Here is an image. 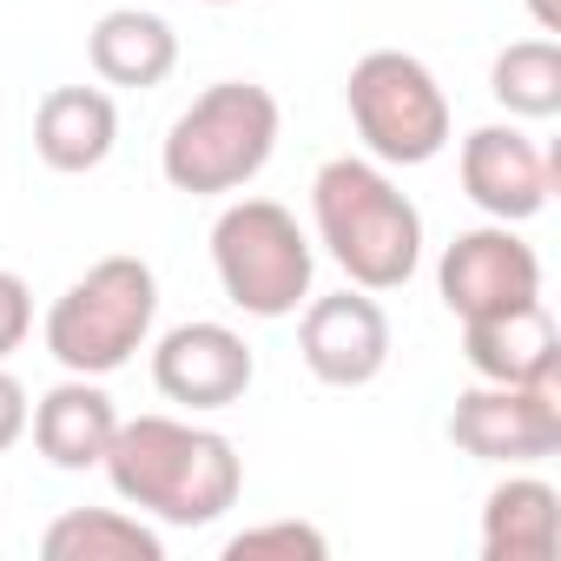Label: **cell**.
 <instances>
[{
    "mask_svg": "<svg viewBox=\"0 0 561 561\" xmlns=\"http://www.w3.org/2000/svg\"><path fill=\"white\" fill-rule=\"evenodd\" d=\"M100 469L126 508L165 528H205L225 508H238V489H244L238 443L192 416H119Z\"/></svg>",
    "mask_w": 561,
    "mask_h": 561,
    "instance_id": "6da1fadb",
    "label": "cell"
},
{
    "mask_svg": "<svg viewBox=\"0 0 561 561\" xmlns=\"http://www.w3.org/2000/svg\"><path fill=\"white\" fill-rule=\"evenodd\" d=\"M311 218L357 291H403L423 264V211L377 159H324L311 179Z\"/></svg>",
    "mask_w": 561,
    "mask_h": 561,
    "instance_id": "7a4b0ae2",
    "label": "cell"
},
{
    "mask_svg": "<svg viewBox=\"0 0 561 561\" xmlns=\"http://www.w3.org/2000/svg\"><path fill=\"white\" fill-rule=\"evenodd\" d=\"M277 133H285V113H277L271 87L218 80L172 119V133L159 146V172L185 198H231L271 165Z\"/></svg>",
    "mask_w": 561,
    "mask_h": 561,
    "instance_id": "3957f363",
    "label": "cell"
},
{
    "mask_svg": "<svg viewBox=\"0 0 561 561\" xmlns=\"http://www.w3.org/2000/svg\"><path fill=\"white\" fill-rule=\"evenodd\" d=\"M159 318V277L146 257H100L47 311V357L67 377H113L126 370Z\"/></svg>",
    "mask_w": 561,
    "mask_h": 561,
    "instance_id": "277c9868",
    "label": "cell"
},
{
    "mask_svg": "<svg viewBox=\"0 0 561 561\" xmlns=\"http://www.w3.org/2000/svg\"><path fill=\"white\" fill-rule=\"evenodd\" d=\"M211 271L225 298L244 318H298L318 277V251L305 238V225L277 205V198H231L211 225Z\"/></svg>",
    "mask_w": 561,
    "mask_h": 561,
    "instance_id": "5b68a950",
    "label": "cell"
},
{
    "mask_svg": "<svg viewBox=\"0 0 561 561\" xmlns=\"http://www.w3.org/2000/svg\"><path fill=\"white\" fill-rule=\"evenodd\" d=\"M344 106L377 165H430L449 146V100L436 73L403 47H370L351 67Z\"/></svg>",
    "mask_w": 561,
    "mask_h": 561,
    "instance_id": "8992f818",
    "label": "cell"
},
{
    "mask_svg": "<svg viewBox=\"0 0 561 561\" xmlns=\"http://www.w3.org/2000/svg\"><path fill=\"white\" fill-rule=\"evenodd\" d=\"M449 443L476 462L528 469L561 449V390L554 383H469L449 410Z\"/></svg>",
    "mask_w": 561,
    "mask_h": 561,
    "instance_id": "52a82bcc",
    "label": "cell"
},
{
    "mask_svg": "<svg viewBox=\"0 0 561 561\" xmlns=\"http://www.w3.org/2000/svg\"><path fill=\"white\" fill-rule=\"evenodd\" d=\"M251 377H257V357H251V344L231 324L192 318V324H172L152 344V383H159V397L179 403V410H192V416L244 403Z\"/></svg>",
    "mask_w": 561,
    "mask_h": 561,
    "instance_id": "ba28073f",
    "label": "cell"
},
{
    "mask_svg": "<svg viewBox=\"0 0 561 561\" xmlns=\"http://www.w3.org/2000/svg\"><path fill=\"white\" fill-rule=\"evenodd\" d=\"M436 291L449 318H489V311L541 298V257L528 238H515V225H476L449 238L436 264Z\"/></svg>",
    "mask_w": 561,
    "mask_h": 561,
    "instance_id": "9c48e42d",
    "label": "cell"
},
{
    "mask_svg": "<svg viewBox=\"0 0 561 561\" xmlns=\"http://www.w3.org/2000/svg\"><path fill=\"white\" fill-rule=\"evenodd\" d=\"M298 357L318 383L331 390H364L383 377L390 364V318L377 305V291H331V298H305L298 318Z\"/></svg>",
    "mask_w": 561,
    "mask_h": 561,
    "instance_id": "30bf717a",
    "label": "cell"
},
{
    "mask_svg": "<svg viewBox=\"0 0 561 561\" xmlns=\"http://www.w3.org/2000/svg\"><path fill=\"white\" fill-rule=\"evenodd\" d=\"M456 172H462V192L495 225H528L548 205V192H554V165H548V152L522 126H476L462 139Z\"/></svg>",
    "mask_w": 561,
    "mask_h": 561,
    "instance_id": "8fae6325",
    "label": "cell"
},
{
    "mask_svg": "<svg viewBox=\"0 0 561 561\" xmlns=\"http://www.w3.org/2000/svg\"><path fill=\"white\" fill-rule=\"evenodd\" d=\"M462 357L482 383H554L561 377V331L541 298L462 318Z\"/></svg>",
    "mask_w": 561,
    "mask_h": 561,
    "instance_id": "7c38bea8",
    "label": "cell"
},
{
    "mask_svg": "<svg viewBox=\"0 0 561 561\" xmlns=\"http://www.w3.org/2000/svg\"><path fill=\"white\" fill-rule=\"evenodd\" d=\"M119 146V106L106 87H54L41 106H34V152L47 172L60 179H80V172H100Z\"/></svg>",
    "mask_w": 561,
    "mask_h": 561,
    "instance_id": "4fadbf2b",
    "label": "cell"
},
{
    "mask_svg": "<svg viewBox=\"0 0 561 561\" xmlns=\"http://www.w3.org/2000/svg\"><path fill=\"white\" fill-rule=\"evenodd\" d=\"M27 430H34V449H41L54 469H100L106 449H113L119 410H113V397L100 390V377H60V383L34 403Z\"/></svg>",
    "mask_w": 561,
    "mask_h": 561,
    "instance_id": "5bb4252c",
    "label": "cell"
},
{
    "mask_svg": "<svg viewBox=\"0 0 561 561\" xmlns=\"http://www.w3.org/2000/svg\"><path fill=\"white\" fill-rule=\"evenodd\" d=\"M87 60H93V73H100L106 87L146 93V87H159V80L179 67V34H172V21L152 14V8H113V14L93 21Z\"/></svg>",
    "mask_w": 561,
    "mask_h": 561,
    "instance_id": "9a60e30c",
    "label": "cell"
},
{
    "mask_svg": "<svg viewBox=\"0 0 561 561\" xmlns=\"http://www.w3.org/2000/svg\"><path fill=\"white\" fill-rule=\"evenodd\" d=\"M561 495L541 476H508L482 502V561H554Z\"/></svg>",
    "mask_w": 561,
    "mask_h": 561,
    "instance_id": "2e32d148",
    "label": "cell"
},
{
    "mask_svg": "<svg viewBox=\"0 0 561 561\" xmlns=\"http://www.w3.org/2000/svg\"><path fill=\"white\" fill-rule=\"evenodd\" d=\"M41 554L47 561H165V541L152 522L126 508H67L41 535Z\"/></svg>",
    "mask_w": 561,
    "mask_h": 561,
    "instance_id": "e0dca14e",
    "label": "cell"
},
{
    "mask_svg": "<svg viewBox=\"0 0 561 561\" xmlns=\"http://www.w3.org/2000/svg\"><path fill=\"white\" fill-rule=\"evenodd\" d=\"M489 93L508 119H554L561 113V47L548 34L502 47L489 67Z\"/></svg>",
    "mask_w": 561,
    "mask_h": 561,
    "instance_id": "ac0fdd59",
    "label": "cell"
},
{
    "mask_svg": "<svg viewBox=\"0 0 561 561\" xmlns=\"http://www.w3.org/2000/svg\"><path fill=\"white\" fill-rule=\"evenodd\" d=\"M271 554L277 561H324L331 541L311 522H264V528H244L225 541V561H271Z\"/></svg>",
    "mask_w": 561,
    "mask_h": 561,
    "instance_id": "d6986e66",
    "label": "cell"
},
{
    "mask_svg": "<svg viewBox=\"0 0 561 561\" xmlns=\"http://www.w3.org/2000/svg\"><path fill=\"white\" fill-rule=\"evenodd\" d=\"M34 331V291L21 271H0V364H8Z\"/></svg>",
    "mask_w": 561,
    "mask_h": 561,
    "instance_id": "ffe728a7",
    "label": "cell"
},
{
    "mask_svg": "<svg viewBox=\"0 0 561 561\" xmlns=\"http://www.w3.org/2000/svg\"><path fill=\"white\" fill-rule=\"evenodd\" d=\"M27 416H34V403H27V390H21V377L0 364V449H14L21 436H27Z\"/></svg>",
    "mask_w": 561,
    "mask_h": 561,
    "instance_id": "44dd1931",
    "label": "cell"
},
{
    "mask_svg": "<svg viewBox=\"0 0 561 561\" xmlns=\"http://www.w3.org/2000/svg\"><path fill=\"white\" fill-rule=\"evenodd\" d=\"M528 14H535V27H541V34H554V27H561V21H554V0H528Z\"/></svg>",
    "mask_w": 561,
    "mask_h": 561,
    "instance_id": "7402d4cb",
    "label": "cell"
},
{
    "mask_svg": "<svg viewBox=\"0 0 561 561\" xmlns=\"http://www.w3.org/2000/svg\"><path fill=\"white\" fill-rule=\"evenodd\" d=\"M205 8H238V0H205Z\"/></svg>",
    "mask_w": 561,
    "mask_h": 561,
    "instance_id": "603a6c76",
    "label": "cell"
}]
</instances>
